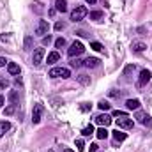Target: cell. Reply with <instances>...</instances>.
<instances>
[{
	"label": "cell",
	"mask_w": 152,
	"mask_h": 152,
	"mask_svg": "<svg viewBox=\"0 0 152 152\" xmlns=\"http://www.w3.org/2000/svg\"><path fill=\"white\" fill-rule=\"evenodd\" d=\"M85 51V48H83V44L80 42V41H75L73 44H71V48L67 50V55L71 57V58H75V57H80L81 53Z\"/></svg>",
	"instance_id": "1"
},
{
	"label": "cell",
	"mask_w": 152,
	"mask_h": 152,
	"mask_svg": "<svg viewBox=\"0 0 152 152\" xmlns=\"http://www.w3.org/2000/svg\"><path fill=\"white\" fill-rule=\"evenodd\" d=\"M48 76H51V78H69L71 76V71L67 69V67H53Z\"/></svg>",
	"instance_id": "2"
},
{
	"label": "cell",
	"mask_w": 152,
	"mask_h": 152,
	"mask_svg": "<svg viewBox=\"0 0 152 152\" xmlns=\"http://www.w3.org/2000/svg\"><path fill=\"white\" fill-rule=\"evenodd\" d=\"M85 16H87V9H85L83 5L75 7V9H73V12H71V20H73V21H81Z\"/></svg>",
	"instance_id": "3"
},
{
	"label": "cell",
	"mask_w": 152,
	"mask_h": 152,
	"mask_svg": "<svg viewBox=\"0 0 152 152\" xmlns=\"http://www.w3.org/2000/svg\"><path fill=\"white\" fill-rule=\"evenodd\" d=\"M117 126H118L120 129H133L134 122H133V118H129V117H122V118L117 120Z\"/></svg>",
	"instance_id": "4"
},
{
	"label": "cell",
	"mask_w": 152,
	"mask_h": 152,
	"mask_svg": "<svg viewBox=\"0 0 152 152\" xmlns=\"http://www.w3.org/2000/svg\"><path fill=\"white\" fill-rule=\"evenodd\" d=\"M48 30H50V25H48V21H46V20H39L37 27H36V34L44 37V34H48Z\"/></svg>",
	"instance_id": "5"
},
{
	"label": "cell",
	"mask_w": 152,
	"mask_h": 152,
	"mask_svg": "<svg viewBox=\"0 0 152 152\" xmlns=\"http://www.w3.org/2000/svg\"><path fill=\"white\" fill-rule=\"evenodd\" d=\"M42 58H44V48H36V50H34V55H32L34 66H39V64L42 62Z\"/></svg>",
	"instance_id": "6"
},
{
	"label": "cell",
	"mask_w": 152,
	"mask_h": 152,
	"mask_svg": "<svg viewBox=\"0 0 152 152\" xmlns=\"http://www.w3.org/2000/svg\"><path fill=\"white\" fill-rule=\"evenodd\" d=\"M96 122H97L99 126L106 127V126H110V124H112V117H110V115H106V113H101V115H97V117H96Z\"/></svg>",
	"instance_id": "7"
},
{
	"label": "cell",
	"mask_w": 152,
	"mask_h": 152,
	"mask_svg": "<svg viewBox=\"0 0 152 152\" xmlns=\"http://www.w3.org/2000/svg\"><path fill=\"white\" fill-rule=\"evenodd\" d=\"M149 80H151V71L149 69H142L140 80H138V87H143L145 83H149Z\"/></svg>",
	"instance_id": "8"
},
{
	"label": "cell",
	"mask_w": 152,
	"mask_h": 152,
	"mask_svg": "<svg viewBox=\"0 0 152 152\" xmlns=\"http://www.w3.org/2000/svg\"><path fill=\"white\" fill-rule=\"evenodd\" d=\"M41 113H42V106L41 104H36L34 110H32V122L34 124H39L41 122Z\"/></svg>",
	"instance_id": "9"
},
{
	"label": "cell",
	"mask_w": 152,
	"mask_h": 152,
	"mask_svg": "<svg viewBox=\"0 0 152 152\" xmlns=\"http://www.w3.org/2000/svg\"><path fill=\"white\" fill-rule=\"evenodd\" d=\"M134 118H136L138 122H142V124H149V122H151V117L145 113V112H142V110H136Z\"/></svg>",
	"instance_id": "10"
},
{
	"label": "cell",
	"mask_w": 152,
	"mask_h": 152,
	"mask_svg": "<svg viewBox=\"0 0 152 152\" xmlns=\"http://www.w3.org/2000/svg\"><path fill=\"white\" fill-rule=\"evenodd\" d=\"M99 64H101V60L96 58V57H88L87 60H83V66H87L88 69H94V67H97Z\"/></svg>",
	"instance_id": "11"
},
{
	"label": "cell",
	"mask_w": 152,
	"mask_h": 152,
	"mask_svg": "<svg viewBox=\"0 0 152 152\" xmlns=\"http://www.w3.org/2000/svg\"><path fill=\"white\" fill-rule=\"evenodd\" d=\"M7 73H9L11 76L20 75V66H18V64H14V62H9V64H7Z\"/></svg>",
	"instance_id": "12"
},
{
	"label": "cell",
	"mask_w": 152,
	"mask_h": 152,
	"mask_svg": "<svg viewBox=\"0 0 152 152\" xmlns=\"http://www.w3.org/2000/svg\"><path fill=\"white\" fill-rule=\"evenodd\" d=\"M131 48H133V51H136V53H142V51L147 48V44H145V42H142V41H134V42L131 44Z\"/></svg>",
	"instance_id": "13"
},
{
	"label": "cell",
	"mask_w": 152,
	"mask_h": 152,
	"mask_svg": "<svg viewBox=\"0 0 152 152\" xmlns=\"http://www.w3.org/2000/svg\"><path fill=\"white\" fill-rule=\"evenodd\" d=\"M55 9L58 12H66L67 11V2L66 0H55Z\"/></svg>",
	"instance_id": "14"
},
{
	"label": "cell",
	"mask_w": 152,
	"mask_h": 152,
	"mask_svg": "<svg viewBox=\"0 0 152 152\" xmlns=\"http://www.w3.org/2000/svg\"><path fill=\"white\" fill-rule=\"evenodd\" d=\"M126 106H127V110H138L140 108V101L138 99H127Z\"/></svg>",
	"instance_id": "15"
},
{
	"label": "cell",
	"mask_w": 152,
	"mask_h": 152,
	"mask_svg": "<svg viewBox=\"0 0 152 152\" xmlns=\"http://www.w3.org/2000/svg\"><path fill=\"white\" fill-rule=\"evenodd\" d=\"M9 129H11V124H9L7 120H2V122H0V138H2Z\"/></svg>",
	"instance_id": "16"
},
{
	"label": "cell",
	"mask_w": 152,
	"mask_h": 152,
	"mask_svg": "<svg viewBox=\"0 0 152 152\" xmlns=\"http://www.w3.org/2000/svg\"><path fill=\"white\" fill-rule=\"evenodd\" d=\"M126 138H127V134H126V133H122V131H118V129L113 131V140H115V142H124Z\"/></svg>",
	"instance_id": "17"
},
{
	"label": "cell",
	"mask_w": 152,
	"mask_h": 152,
	"mask_svg": "<svg viewBox=\"0 0 152 152\" xmlns=\"http://www.w3.org/2000/svg\"><path fill=\"white\" fill-rule=\"evenodd\" d=\"M58 58H60L58 51H51V53L48 55V60H46V62H48V64H55V62H57Z\"/></svg>",
	"instance_id": "18"
},
{
	"label": "cell",
	"mask_w": 152,
	"mask_h": 152,
	"mask_svg": "<svg viewBox=\"0 0 152 152\" xmlns=\"http://www.w3.org/2000/svg\"><path fill=\"white\" fill-rule=\"evenodd\" d=\"M96 136H97L99 140H104V138L108 136V131H106V127H103V126H101V127L96 131Z\"/></svg>",
	"instance_id": "19"
},
{
	"label": "cell",
	"mask_w": 152,
	"mask_h": 152,
	"mask_svg": "<svg viewBox=\"0 0 152 152\" xmlns=\"http://www.w3.org/2000/svg\"><path fill=\"white\" fill-rule=\"evenodd\" d=\"M18 99H20V94H18L16 90H11V92H9V101H11V104H16Z\"/></svg>",
	"instance_id": "20"
},
{
	"label": "cell",
	"mask_w": 152,
	"mask_h": 152,
	"mask_svg": "<svg viewBox=\"0 0 152 152\" xmlns=\"http://www.w3.org/2000/svg\"><path fill=\"white\" fill-rule=\"evenodd\" d=\"M94 133H96V131H94V126H92V124H90V126H87V127H83V129H81V134H83V136H92V134H94Z\"/></svg>",
	"instance_id": "21"
},
{
	"label": "cell",
	"mask_w": 152,
	"mask_h": 152,
	"mask_svg": "<svg viewBox=\"0 0 152 152\" xmlns=\"http://www.w3.org/2000/svg\"><path fill=\"white\" fill-rule=\"evenodd\" d=\"M78 81H80L81 85H88V83H90V76H87V75H80V76H78Z\"/></svg>",
	"instance_id": "22"
},
{
	"label": "cell",
	"mask_w": 152,
	"mask_h": 152,
	"mask_svg": "<svg viewBox=\"0 0 152 152\" xmlns=\"http://www.w3.org/2000/svg\"><path fill=\"white\" fill-rule=\"evenodd\" d=\"M14 112H16V104H9V106H5L4 115H12Z\"/></svg>",
	"instance_id": "23"
},
{
	"label": "cell",
	"mask_w": 152,
	"mask_h": 152,
	"mask_svg": "<svg viewBox=\"0 0 152 152\" xmlns=\"http://www.w3.org/2000/svg\"><path fill=\"white\" fill-rule=\"evenodd\" d=\"M97 106H99V110H103V112L110 110V103H108V101H99V103H97Z\"/></svg>",
	"instance_id": "24"
},
{
	"label": "cell",
	"mask_w": 152,
	"mask_h": 152,
	"mask_svg": "<svg viewBox=\"0 0 152 152\" xmlns=\"http://www.w3.org/2000/svg\"><path fill=\"white\" fill-rule=\"evenodd\" d=\"M103 18V11H94L90 12V20H101Z\"/></svg>",
	"instance_id": "25"
},
{
	"label": "cell",
	"mask_w": 152,
	"mask_h": 152,
	"mask_svg": "<svg viewBox=\"0 0 152 152\" xmlns=\"http://www.w3.org/2000/svg\"><path fill=\"white\" fill-rule=\"evenodd\" d=\"M32 42H34V39L30 36H27L25 37V50H32Z\"/></svg>",
	"instance_id": "26"
},
{
	"label": "cell",
	"mask_w": 152,
	"mask_h": 152,
	"mask_svg": "<svg viewBox=\"0 0 152 152\" xmlns=\"http://www.w3.org/2000/svg\"><path fill=\"white\" fill-rule=\"evenodd\" d=\"M90 48H92V50H96V51H101V50H103V44H101V42H97V41H94V42H90Z\"/></svg>",
	"instance_id": "27"
},
{
	"label": "cell",
	"mask_w": 152,
	"mask_h": 152,
	"mask_svg": "<svg viewBox=\"0 0 152 152\" xmlns=\"http://www.w3.org/2000/svg\"><path fill=\"white\" fill-rule=\"evenodd\" d=\"M64 46H66V39L64 37H58L55 41V48H64Z\"/></svg>",
	"instance_id": "28"
},
{
	"label": "cell",
	"mask_w": 152,
	"mask_h": 152,
	"mask_svg": "<svg viewBox=\"0 0 152 152\" xmlns=\"http://www.w3.org/2000/svg\"><path fill=\"white\" fill-rule=\"evenodd\" d=\"M90 108H92V106H90V103H83V104L80 106V110H81L83 113H87V112H90Z\"/></svg>",
	"instance_id": "29"
},
{
	"label": "cell",
	"mask_w": 152,
	"mask_h": 152,
	"mask_svg": "<svg viewBox=\"0 0 152 152\" xmlns=\"http://www.w3.org/2000/svg\"><path fill=\"white\" fill-rule=\"evenodd\" d=\"M76 147H78V152H83L85 145H83V140H81V138H78V140H76Z\"/></svg>",
	"instance_id": "30"
},
{
	"label": "cell",
	"mask_w": 152,
	"mask_h": 152,
	"mask_svg": "<svg viewBox=\"0 0 152 152\" xmlns=\"http://www.w3.org/2000/svg\"><path fill=\"white\" fill-rule=\"evenodd\" d=\"M81 66H83V60H80V58H76V60L71 62V67H81Z\"/></svg>",
	"instance_id": "31"
},
{
	"label": "cell",
	"mask_w": 152,
	"mask_h": 152,
	"mask_svg": "<svg viewBox=\"0 0 152 152\" xmlns=\"http://www.w3.org/2000/svg\"><path fill=\"white\" fill-rule=\"evenodd\" d=\"M112 115H113V117H118V118H122V117H127V113H126V112H120V110H115Z\"/></svg>",
	"instance_id": "32"
},
{
	"label": "cell",
	"mask_w": 152,
	"mask_h": 152,
	"mask_svg": "<svg viewBox=\"0 0 152 152\" xmlns=\"http://www.w3.org/2000/svg\"><path fill=\"white\" fill-rule=\"evenodd\" d=\"M64 28H66V23H62V21L55 23V30H64Z\"/></svg>",
	"instance_id": "33"
},
{
	"label": "cell",
	"mask_w": 152,
	"mask_h": 152,
	"mask_svg": "<svg viewBox=\"0 0 152 152\" xmlns=\"http://www.w3.org/2000/svg\"><path fill=\"white\" fill-rule=\"evenodd\" d=\"M5 87H9V81L4 80V78H0V88H5Z\"/></svg>",
	"instance_id": "34"
},
{
	"label": "cell",
	"mask_w": 152,
	"mask_h": 152,
	"mask_svg": "<svg viewBox=\"0 0 152 152\" xmlns=\"http://www.w3.org/2000/svg\"><path fill=\"white\" fill-rule=\"evenodd\" d=\"M50 42H51V36H44V37H42V44H44V46L50 44Z\"/></svg>",
	"instance_id": "35"
},
{
	"label": "cell",
	"mask_w": 152,
	"mask_h": 152,
	"mask_svg": "<svg viewBox=\"0 0 152 152\" xmlns=\"http://www.w3.org/2000/svg\"><path fill=\"white\" fill-rule=\"evenodd\" d=\"M5 64H9V62H7V58H4V57H0V67H4Z\"/></svg>",
	"instance_id": "36"
},
{
	"label": "cell",
	"mask_w": 152,
	"mask_h": 152,
	"mask_svg": "<svg viewBox=\"0 0 152 152\" xmlns=\"http://www.w3.org/2000/svg\"><path fill=\"white\" fill-rule=\"evenodd\" d=\"M90 152H97V143H90Z\"/></svg>",
	"instance_id": "37"
},
{
	"label": "cell",
	"mask_w": 152,
	"mask_h": 152,
	"mask_svg": "<svg viewBox=\"0 0 152 152\" xmlns=\"http://www.w3.org/2000/svg\"><path fill=\"white\" fill-rule=\"evenodd\" d=\"M133 69H134V66H127V67H126V71H124V73H126V75H129V73H131V71H133Z\"/></svg>",
	"instance_id": "38"
},
{
	"label": "cell",
	"mask_w": 152,
	"mask_h": 152,
	"mask_svg": "<svg viewBox=\"0 0 152 152\" xmlns=\"http://www.w3.org/2000/svg\"><path fill=\"white\" fill-rule=\"evenodd\" d=\"M4 101H5V99H4V96H0V106L4 104Z\"/></svg>",
	"instance_id": "39"
},
{
	"label": "cell",
	"mask_w": 152,
	"mask_h": 152,
	"mask_svg": "<svg viewBox=\"0 0 152 152\" xmlns=\"http://www.w3.org/2000/svg\"><path fill=\"white\" fill-rule=\"evenodd\" d=\"M87 2H88V4H96L97 0H87Z\"/></svg>",
	"instance_id": "40"
},
{
	"label": "cell",
	"mask_w": 152,
	"mask_h": 152,
	"mask_svg": "<svg viewBox=\"0 0 152 152\" xmlns=\"http://www.w3.org/2000/svg\"><path fill=\"white\" fill-rule=\"evenodd\" d=\"M62 152H75V151H71V149H64Z\"/></svg>",
	"instance_id": "41"
}]
</instances>
